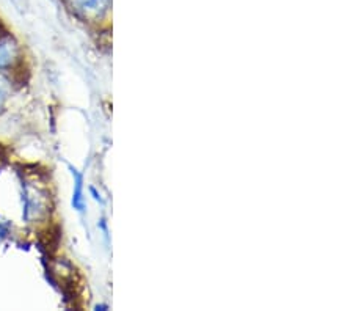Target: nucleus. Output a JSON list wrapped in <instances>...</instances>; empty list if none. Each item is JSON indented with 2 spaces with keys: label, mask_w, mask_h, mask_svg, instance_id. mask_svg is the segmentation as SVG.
<instances>
[{
  "label": "nucleus",
  "mask_w": 353,
  "mask_h": 311,
  "mask_svg": "<svg viewBox=\"0 0 353 311\" xmlns=\"http://www.w3.org/2000/svg\"><path fill=\"white\" fill-rule=\"evenodd\" d=\"M10 92H11L10 81L5 76L0 74V107H2L5 101L8 99Z\"/></svg>",
  "instance_id": "7ed1b4c3"
},
{
  "label": "nucleus",
  "mask_w": 353,
  "mask_h": 311,
  "mask_svg": "<svg viewBox=\"0 0 353 311\" xmlns=\"http://www.w3.org/2000/svg\"><path fill=\"white\" fill-rule=\"evenodd\" d=\"M68 7L85 21H99L110 11L112 0H66Z\"/></svg>",
  "instance_id": "f257e3e1"
},
{
  "label": "nucleus",
  "mask_w": 353,
  "mask_h": 311,
  "mask_svg": "<svg viewBox=\"0 0 353 311\" xmlns=\"http://www.w3.org/2000/svg\"><path fill=\"white\" fill-rule=\"evenodd\" d=\"M18 55V46L11 38H5L0 41V70L13 63V60Z\"/></svg>",
  "instance_id": "f03ea898"
}]
</instances>
